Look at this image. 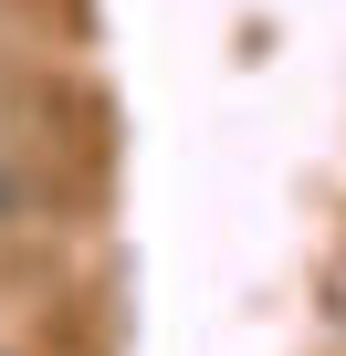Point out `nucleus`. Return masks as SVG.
Wrapping results in <instances>:
<instances>
[{"label":"nucleus","instance_id":"nucleus-1","mask_svg":"<svg viewBox=\"0 0 346 356\" xmlns=\"http://www.w3.org/2000/svg\"><path fill=\"white\" fill-rule=\"evenodd\" d=\"M11 200H22V189H11V178H0V210H11Z\"/></svg>","mask_w":346,"mask_h":356}]
</instances>
